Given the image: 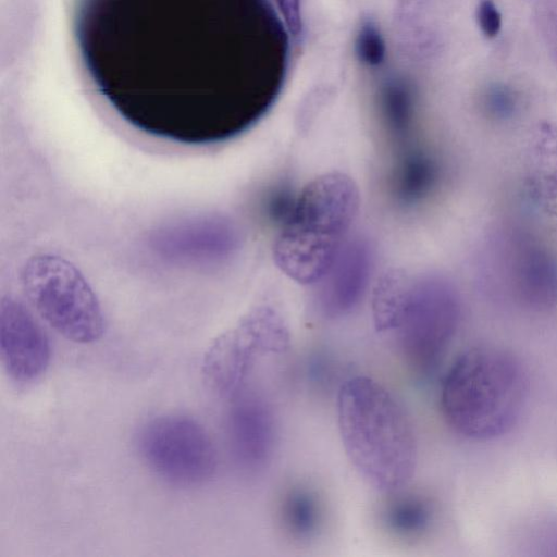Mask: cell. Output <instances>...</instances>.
I'll list each match as a JSON object with an SVG mask.
<instances>
[{"label":"cell","mask_w":557,"mask_h":557,"mask_svg":"<svg viewBox=\"0 0 557 557\" xmlns=\"http://www.w3.org/2000/svg\"><path fill=\"white\" fill-rule=\"evenodd\" d=\"M355 47L359 61L368 66H379L385 59V41L380 29L372 21H364L361 24Z\"/></svg>","instance_id":"cell-17"},{"label":"cell","mask_w":557,"mask_h":557,"mask_svg":"<svg viewBox=\"0 0 557 557\" xmlns=\"http://www.w3.org/2000/svg\"><path fill=\"white\" fill-rule=\"evenodd\" d=\"M529 395L521 361L509 350L474 346L458 356L441 389V409L459 435L488 441L509 432L519 421Z\"/></svg>","instance_id":"cell-3"},{"label":"cell","mask_w":557,"mask_h":557,"mask_svg":"<svg viewBox=\"0 0 557 557\" xmlns=\"http://www.w3.org/2000/svg\"><path fill=\"white\" fill-rule=\"evenodd\" d=\"M386 495L380 521L388 533L403 540H417L429 531L434 517L429 498L418 493H403L401 490Z\"/></svg>","instance_id":"cell-13"},{"label":"cell","mask_w":557,"mask_h":557,"mask_svg":"<svg viewBox=\"0 0 557 557\" xmlns=\"http://www.w3.org/2000/svg\"><path fill=\"white\" fill-rule=\"evenodd\" d=\"M490 248L487 274L515 301L536 311L557 306V256L546 245L517 231Z\"/></svg>","instance_id":"cell-9"},{"label":"cell","mask_w":557,"mask_h":557,"mask_svg":"<svg viewBox=\"0 0 557 557\" xmlns=\"http://www.w3.org/2000/svg\"><path fill=\"white\" fill-rule=\"evenodd\" d=\"M372 271V253L361 238L348 240L335 262L317 284V304L326 318L350 312L362 298Z\"/></svg>","instance_id":"cell-12"},{"label":"cell","mask_w":557,"mask_h":557,"mask_svg":"<svg viewBox=\"0 0 557 557\" xmlns=\"http://www.w3.org/2000/svg\"><path fill=\"white\" fill-rule=\"evenodd\" d=\"M476 20L482 33L495 37L502 25L500 13L491 0H482L476 9Z\"/></svg>","instance_id":"cell-20"},{"label":"cell","mask_w":557,"mask_h":557,"mask_svg":"<svg viewBox=\"0 0 557 557\" xmlns=\"http://www.w3.org/2000/svg\"><path fill=\"white\" fill-rule=\"evenodd\" d=\"M345 453L363 480L383 494L403 490L418 459L412 421L395 395L372 377L346 380L337 394Z\"/></svg>","instance_id":"cell-2"},{"label":"cell","mask_w":557,"mask_h":557,"mask_svg":"<svg viewBox=\"0 0 557 557\" xmlns=\"http://www.w3.org/2000/svg\"><path fill=\"white\" fill-rule=\"evenodd\" d=\"M74 34L121 115L200 139L233 136L270 110L295 40L272 0H78Z\"/></svg>","instance_id":"cell-1"},{"label":"cell","mask_w":557,"mask_h":557,"mask_svg":"<svg viewBox=\"0 0 557 557\" xmlns=\"http://www.w3.org/2000/svg\"><path fill=\"white\" fill-rule=\"evenodd\" d=\"M272 2L286 24L293 38L298 40L302 32L300 0H272Z\"/></svg>","instance_id":"cell-19"},{"label":"cell","mask_w":557,"mask_h":557,"mask_svg":"<svg viewBox=\"0 0 557 557\" xmlns=\"http://www.w3.org/2000/svg\"><path fill=\"white\" fill-rule=\"evenodd\" d=\"M21 281L36 311L60 335L78 344L102 336L104 317L100 302L71 261L51 253L32 256L23 265Z\"/></svg>","instance_id":"cell-5"},{"label":"cell","mask_w":557,"mask_h":557,"mask_svg":"<svg viewBox=\"0 0 557 557\" xmlns=\"http://www.w3.org/2000/svg\"><path fill=\"white\" fill-rule=\"evenodd\" d=\"M461 320L453 285L437 276L409 281L393 332L406 364L417 374L433 373L449 348Z\"/></svg>","instance_id":"cell-6"},{"label":"cell","mask_w":557,"mask_h":557,"mask_svg":"<svg viewBox=\"0 0 557 557\" xmlns=\"http://www.w3.org/2000/svg\"><path fill=\"white\" fill-rule=\"evenodd\" d=\"M45 332L22 302L11 296L0 300V357L9 375L18 382L40 376L50 361Z\"/></svg>","instance_id":"cell-10"},{"label":"cell","mask_w":557,"mask_h":557,"mask_svg":"<svg viewBox=\"0 0 557 557\" xmlns=\"http://www.w3.org/2000/svg\"><path fill=\"white\" fill-rule=\"evenodd\" d=\"M145 463L170 484L190 487L209 481L216 471L213 441L194 419L163 414L148 421L137 440Z\"/></svg>","instance_id":"cell-8"},{"label":"cell","mask_w":557,"mask_h":557,"mask_svg":"<svg viewBox=\"0 0 557 557\" xmlns=\"http://www.w3.org/2000/svg\"><path fill=\"white\" fill-rule=\"evenodd\" d=\"M436 170L432 160L420 152L406 154L396 175L398 193L412 200L424 195L433 185Z\"/></svg>","instance_id":"cell-16"},{"label":"cell","mask_w":557,"mask_h":557,"mask_svg":"<svg viewBox=\"0 0 557 557\" xmlns=\"http://www.w3.org/2000/svg\"><path fill=\"white\" fill-rule=\"evenodd\" d=\"M412 94L406 82L392 78L380 91V106L387 127L396 136H403L410 127L412 117Z\"/></svg>","instance_id":"cell-15"},{"label":"cell","mask_w":557,"mask_h":557,"mask_svg":"<svg viewBox=\"0 0 557 557\" xmlns=\"http://www.w3.org/2000/svg\"><path fill=\"white\" fill-rule=\"evenodd\" d=\"M359 207L358 186L347 174L311 180L282 220L273 245L277 268L299 284L317 285L349 240Z\"/></svg>","instance_id":"cell-4"},{"label":"cell","mask_w":557,"mask_h":557,"mask_svg":"<svg viewBox=\"0 0 557 557\" xmlns=\"http://www.w3.org/2000/svg\"><path fill=\"white\" fill-rule=\"evenodd\" d=\"M227 431L236 462L248 471H259L271 462L276 426L269 405L259 396L237 399L230 410Z\"/></svg>","instance_id":"cell-11"},{"label":"cell","mask_w":557,"mask_h":557,"mask_svg":"<svg viewBox=\"0 0 557 557\" xmlns=\"http://www.w3.org/2000/svg\"><path fill=\"white\" fill-rule=\"evenodd\" d=\"M289 345L283 318L270 307H257L210 344L202 360L205 381L219 395L235 396L260 358L282 355Z\"/></svg>","instance_id":"cell-7"},{"label":"cell","mask_w":557,"mask_h":557,"mask_svg":"<svg viewBox=\"0 0 557 557\" xmlns=\"http://www.w3.org/2000/svg\"><path fill=\"white\" fill-rule=\"evenodd\" d=\"M281 521L286 533L294 540L308 541L315 536L322 522L321 505L307 487H293L281 504Z\"/></svg>","instance_id":"cell-14"},{"label":"cell","mask_w":557,"mask_h":557,"mask_svg":"<svg viewBox=\"0 0 557 557\" xmlns=\"http://www.w3.org/2000/svg\"><path fill=\"white\" fill-rule=\"evenodd\" d=\"M485 107L492 115L504 119L512 114L516 101L509 90L495 87L486 94Z\"/></svg>","instance_id":"cell-18"}]
</instances>
